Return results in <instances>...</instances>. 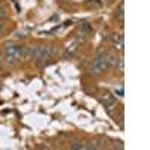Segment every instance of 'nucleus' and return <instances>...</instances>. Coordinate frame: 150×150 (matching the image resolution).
Listing matches in <instances>:
<instances>
[{
  "label": "nucleus",
  "instance_id": "nucleus-4",
  "mask_svg": "<svg viewBox=\"0 0 150 150\" xmlns=\"http://www.w3.org/2000/svg\"><path fill=\"white\" fill-rule=\"evenodd\" d=\"M116 99L111 96V93H108V92H105V93H102V102L105 104V105H108V104H111V102H114Z\"/></svg>",
  "mask_w": 150,
  "mask_h": 150
},
{
  "label": "nucleus",
  "instance_id": "nucleus-7",
  "mask_svg": "<svg viewBox=\"0 0 150 150\" xmlns=\"http://www.w3.org/2000/svg\"><path fill=\"white\" fill-rule=\"evenodd\" d=\"M77 45H78L77 42H74V44H72L71 47H68V51H69V53H74L75 50H77Z\"/></svg>",
  "mask_w": 150,
  "mask_h": 150
},
{
  "label": "nucleus",
  "instance_id": "nucleus-5",
  "mask_svg": "<svg viewBox=\"0 0 150 150\" xmlns=\"http://www.w3.org/2000/svg\"><path fill=\"white\" fill-rule=\"evenodd\" d=\"M114 47L117 51H123V47H125V42H123V36H119V39L114 41Z\"/></svg>",
  "mask_w": 150,
  "mask_h": 150
},
{
  "label": "nucleus",
  "instance_id": "nucleus-9",
  "mask_svg": "<svg viewBox=\"0 0 150 150\" xmlns=\"http://www.w3.org/2000/svg\"><path fill=\"white\" fill-rule=\"evenodd\" d=\"M102 3H107V5H108V3H110V0H102Z\"/></svg>",
  "mask_w": 150,
  "mask_h": 150
},
{
  "label": "nucleus",
  "instance_id": "nucleus-11",
  "mask_svg": "<svg viewBox=\"0 0 150 150\" xmlns=\"http://www.w3.org/2000/svg\"><path fill=\"white\" fill-rule=\"evenodd\" d=\"M60 2H63V0H60Z\"/></svg>",
  "mask_w": 150,
  "mask_h": 150
},
{
  "label": "nucleus",
  "instance_id": "nucleus-1",
  "mask_svg": "<svg viewBox=\"0 0 150 150\" xmlns=\"http://www.w3.org/2000/svg\"><path fill=\"white\" fill-rule=\"evenodd\" d=\"M108 63H110L108 54H105V53H99L98 57H96V60L93 62L92 68H90V74H95V75L102 74V72L108 68Z\"/></svg>",
  "mask_w": 150,
  "mask_h": 150
},
{
  "label": "nucleus",
  "instance_id": "nucleus-6",
  "mask_svg": "<svg viewBox=\"0 0 150 150\" xmlns=\"http://www.w3.org/2000/svg\"><path fill=\"white\" fill-rule=\"evenodd\" d=\"M69 149H72V150H78V149H84V146H83L81 143H74V144L69 146Z\"/></svg>",
  "mask_w": 150,
  "mask_h": 150
},
{
  "label": "nucleus",
  "instance_id": "nucleus-8",
  "mask_svg": "<svg viewBox=\"0 0 150 150\" xmlns=\"http://www.w3.org/2000/svg\"><path fill=\"white\" fill-rule=\"evenodd\" d=\"M6 9L5 8H2V9H0V20H2V18H6Z\"/></svg>",
  "mask_w": 150,
  "mask_h": 150
},
{
  "label": "nucleus",
  "instance_id": "nucleus-10",
  "mask_svg": "<svg viewBox=\"0 0 150 150\" xmlns=\"http://www.w3.org/2000/svg\"><path fill=\"white\" fill-rule=\"evenodd\" d=\"M0 66H2V60H0Z\"/></svg>",
  "mask_w": 150,
  "mask_h": 150
},
{
  "label": "nucleus",
  "instance_id": "nucleus-3",
  "mask_svg": "<svg viewBox=\"0 0 150 150\" xmlns=\"http://www.w3.org/2000/svg\"><path fill=\"white\" fill-rule=\"evenodd\" d=\"M35 53H36V47H26L23 50V60L35 59Z\"/></svg>",
  "mask_w": 150,
  "mask_h": 150
},
{
  "label": "nucleus",
  "instance_id": "nucleus-2",
  "mask_svg": "<svg viewBox=\"0 0 150 150\" xmlns=\"http://www.w3.org/2000/svg\"><path fill=\"white\" fill-rule=\"evenodd\" d=\"M50 57H51V48H50V47H39V48H36L35 59H36L38 62L48 60Z\"/></svg>",
  "mask_w": 150,
  "mask_h": 150
}]
</instances>
